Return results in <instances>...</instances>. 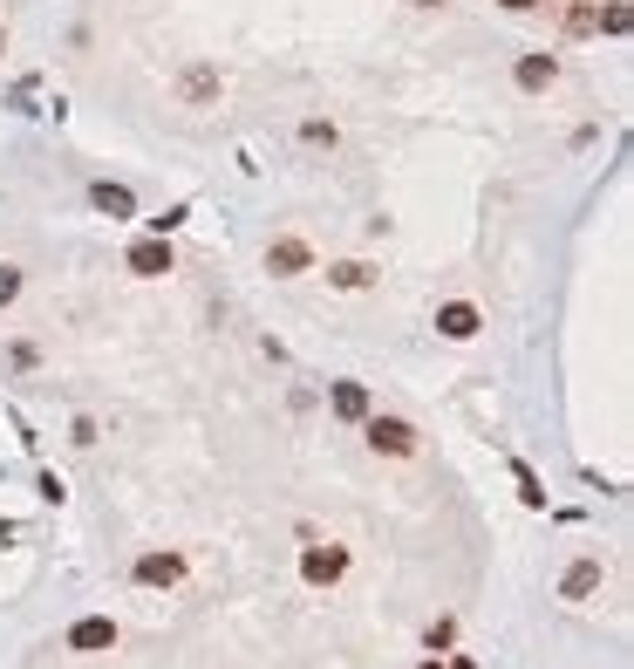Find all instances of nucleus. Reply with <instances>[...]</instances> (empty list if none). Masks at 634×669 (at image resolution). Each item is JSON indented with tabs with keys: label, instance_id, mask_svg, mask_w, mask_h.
<instances>
[{
	"label": "nucleus",
	"instance_id": "nucleus-1",
	"mask_svg": "<svg viewBox=\"0 0 634 669\" xmlns=\"http://www.w3.org/2000/svg\"><path fill=\"white\" fill-rule=\"evenodd\" d=\"M355 431H362V444H369L375 458H416L423 451V431H416L410 417H389V410H369Z\"/></svg>",
	"mask_w": 634,
	"mask_h": 669
},
{
	"label": "nucleus",
	"instance_id": "nucleus-2",
	"mask_svg": "<svg viewBox=\"0 0 634 669\" xmlns=\"http://www.w3.org/2000/svg\"><path fill=\"white\" fill-rule=\"evenodd\" d=\"M321 260H314V246L300 233H280V239H266V274L273 280H300V274H314Z\"/></svg>",
	"mask_w": 634,
	"mask_h": 669
},
{
	"label": "nucleus",
	"instance_id": "nucleus-3",
	"mask_svg": "<svg viewBox=\"0 0 634 669\" xmlns=\"http://www.w3.org/2000/svg\"><path fill=\"white\" fill-rule=\"evenodd\" d=\"M219 96H225L219 62H185V69H178V103H185V110H212Z\"/></svg>",
	"mask_w": 634,
	"mask_h": 669
},
{
	"label": "nucleus",
	"instance_id": "nucleus-4",
	"mask_svg": "<svg viewBox=\"0 0 634 669\" xmlns=\"http://www.w3.org/2000/svg\"><path fill=\"white\" fill-rule=\"evenodd\" d=\"M185 574H191V560L178 547H171V553H137V567H130V581H137V588H178Z\"/></svg>",
	"mask_w": 634,
	"mask_h": 669
},
{
	"label": "nucleus",
	"instance_id": "nucleus-5",
	"mask_svg": "<svg viewBox=\"0 0 634 669\" xmlns=\"http://www.w3.org/2000/svg\"><path fill=\"white\" fill-rule=\"evenodd\" d=\"M341 574H348V547H335V540H328V547L314 540V547L300 553V581H307V588H335Z\"/></svg>",
	"mask_w": 634,
	"mask_h": 669
},
{
	"label": "nucleus",
	"instance_id": "nucleus-6",
	"mask_svg": "<svg viewBox=\"0 0 634 669\" xmlns=\"http://www.w3.org/2000/svg\"><path fill=\"white\" fill-rule=\"evenodd\" d=\"M123 267H130L137 280H164L171 267H178V253H171V239H150V233H144V239H130Z\"/></svg>",
	"mask_w": 634,
	"mask_h": 669
},
{
	"label": "nucleus",
	"instance_id": "nucleus-7",
	"mask_svg": "<svg viewBox=\"0 0 634 669\" xmlns=\"http://www.w3.org/2000/svg\"><path fill=\"white\" fill-rule=\"evenodd\" d=\"M437 335L444 342H478L485 335V308L478 301H437Z\"/></svg>",
	"mask_w": 634,
	"mask_h": 669
},
{
	"label": "nucleus",
	"instance_id": "nucleus-8",
	"mask_svg": "<svg viewBox=\"0 0 634 669\" xmlns=\"http://www.w3.org/2000/svg\"><path fill=\"white\" fill-rule=\"evenodd\" d=\"M512 82H519L525 96H546V89L560 82V55H546V48H532V55H519V62H512Z\"/></svg>",
	"mask_w": 634,
	"mask_h": 669
},
{
	"label": "nucleus",
	"instance_id": "nucleus-9",
	"mask_svg": "<svg viewBox=\"0 0 634 669\" xmlns=\"http://www.w3.org/2000/svg\"><path fill=\"white\" fill-rule=\"evenodd\" d=\"M328 410H335L341 424H362V417L375 410L369 383H355V376H341V383H328Z\"/></svg>",
	"mask_w": 634,
	"mask_h": 669
},
{
	"label": "nucleus",
	"instance_id": "nucleus-10",
	"mask_svg": "<svg viewBox=\"0 0 634 669\" xmlns=\"http://www.w3.org/2000/svg\"><path fill=\"white\" fill-rule=\"evenodd\" d=\"M69 649L75 656H103V649H116V622L110 615H82V622H69Z\"/></svg>",
	"mask_w": 634,
	"mask_h": 669
},
{
	"label": "nucleus",
	"instance_id": "nucleus-11",
	"mask_svg": "<svg viewBox=\"0 0 634 669\" xmlns=\"http://www.w3.org/2000/svg\"><path fill=\"white\" fill-rule=\"evenodd\" d=\"M328 287L335 294H369V287H382V267L375 260H328Z\"/></svg>",
	"mask_w": 634,
	"mask_h": 669
},
{
	"label": "nucleus",
	"instance_id": "nucleus-12",
	"mask_svg": "<svg viewBox=\"0 0 634 669\" xmlns=\"http://www.w3.org/2000/svg\"><path fill=\"white\" fill-rule=\"evenodd\" d=\"M89 205H96L103 219H137V192L116 185V178H96V185H89Z\"/></svg>",
	"mask_w": 634,
	"mask_h": 669
},
{
	"label": "nucleus",
	"instance_id": "nucleus-13",
	"mask_svg": "<svg viewBox=\"0 0 634 669\" xmlns=\"http://www.w3.org/2000/svg\"><path fill=\"white\" fill-rule=\"evenodd\" d=\"M600 581H607L600 560H573V567L560 574V601H587V594H600Z\"/></svg>",
	"mask_w": 634,
	"mask_h": 669
},
{
	"label": "nucleus",
	"instance_id": "nucleus-14",
	"mask_svg": "<svg viewBox=\"0 0 634 669\" xmlns=\"http://www.w3.org/2000/svg\"><path fill=\"white\" fill-rule=\"evenodd\" d=\"M628 28H634V7H628V0H607V7H594V35H614V41H621Z\"/></svg>",
	"mask_w": 634,
	"mask_h": 669
},
{
	"label": "nucleus",
	"instance_id": "nucleus-15",
	"mask_svg": "<svg viewBox=\"0 0 634 669\" xmlns=\"http://www.w3.org/2000/svg\"><path fill=\"white\" fill-rule=\"evenodd\" d=\"M512 485H519V506L546 512V485H539V472H532V465H525V458H512Z\"/></svg>",
	"mask_w": 634,
	"mask_h": 669
},
{
	"label": "nucleus",
	"instance_id": "nucleus-16",
	"mask_svg": "<svg viewBox=\"0 0 634 669\" xmlns=\"http://www.w3.org/2000/svg\"><path fill=\"white\" fill-rule=\"evenodd\" d=\"M185 219H191V205H171V212H157V219H144V233H150V239H171L178 226H185Z\"/></svg>",
	"mask_w": 634,
	"mask_h": 669
},
{
	"label": "nucleus",
	"instance_id": "nucleus-17",
	"mask_svg": "<svg viewBox=\"0 0 634 669\" xmlns=\"http://www.w3.org/2000/svg\"><path fill=\"white\" fill-rule=\"evenodd\" d=\"M300 137H307L314 151H321V144L335 151V144H341V130H335V123H328V117H307V123H300Z\"/></svg>",
	"mask_w": 634,
	"mask_h": 669
},
{
	"label": "nucleus",
	"instance_id": "nucleus-18",
	"mask_svg": "<svg viewBox=\"0 0 634 669\" xmlns=\"http://www.w3.org/2000/svg\"><path fill=\"white\" fill-rule=\"evenodd\" d=\"M21 287H28V274L7 260V267H0V308H14V301H21Z\"/></svg>",
	"mask_w": 634,
	"mask_h": 669
},
{
	"label": "nucleus",
	"instance_id": "nucleus-19",
	"mask_svg": "<svg viewBox=\"0 0 634 669\" xmlns=\"http://www.w3.org/2000/svg\"><path fill=\"white\" fill-rule=\"evenodd\" d=\"M450 642H457V622H450V615H437V622L423 629V649H450Z\"/></svg>",
	"mask_w": 634,
	"mask_h": 669
},
{
	"label": "nucleus",
	"instance_id": "nucleus-20",
	"mask_svg": "<svg viewBox=\"0 0 634 669\" xmlns=\"http://www.w3.org/2000/svg\"><path fill=\"white\" fill-rule=\"evenodd\" d=\"M566 35H594V7H587V0L566 7Z\"/></svg>",
	"mask_w": 634,
	"mask_h": 669
},
{
	"label": "nucleus",
	"instance_id": "nucleus-21",
	"mask_svg": "<svg viewBox=\"0 0 634 669\" xmlns=\"http://www.w3.org/2000/svg\"><path fill=\"white\" fill-rule=\"evenodd\" d=\"M69 437L82 444V451H89V444H96V417H75V424H69Z\"/></svg>",
	"mask_w": 634,
	"mask_h": 669
},
{
	"label": "nucleus",
	"instance_id": "nucleus-22",
	"mask_svg": "<svg viewBox=\"0 0 634 669\" xmlns=\"http://www.w3.org/2000/svg\"><path fill=\"white\" fill-rule=\"evenodd\" d=\"M505 14H532V7H546V0H498Z\"/></svg>",
	"mask_w": 634,
	"mask_h": 669
},
{
	"label": "nucleus",
	"instance_id": "nucleus-23",
	"mask_svg": "<svg viewBox=\"0 0 634 669\" xmlns=\"http://www.w3.org/2000/svg\"><path fill=\"white\" fill-rule=\"evenodd\" d=\"M416 669H444V656H437V649H430V656H423V663H416Z\"/></svg>",
	"mask_w": 634,
	"mask_h": 669
},
{
	"label": "nucleus",
	"instance_id": "nucleus-24",
	"mask_svg": "<svg viewBox=\"0 0 634 669\" xmlns=\"http://www.w3.org/2000/svg\"><path fill=\"white\" fill-rule=\"evenodd\" d=\"M444 669H478V663H471V656H450V663Z\"/></svg>",
	"mask_w": 634,
	"mask_h": 669
},
{
	"label": "nucleus",
	"instance_id": "nucleus-25",
	"mask_svg": "<svg viewBox=\"0 0 634 669\" xmlns=\"http://www.w3.org/2000/svg\"><path fill=\"white\" fill-rule=\"evenodd\" d=\"M410 7H444V0H410Z\"/></svg>",
	"mask_w": 634,
	"mask_h": 669
},
{
	"label": "nucleus",
	"instance_id": "nucleus-26",
	"mask_svg": "<svg viewBox=\"0 0 634 669\" xmlns=\"http://www.w3.org/2000/svg\"><path fill=\"white\" fill-rule=\"evenodd\" d=\"M0 55H7V21H0Z\"/></svg>",
	"mask_w": 634,
	"mask_h": 669
}]
</instances>
